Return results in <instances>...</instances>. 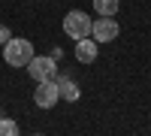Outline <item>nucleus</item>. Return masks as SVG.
<instances>
[{
    "label": "nucleus",
    "mask_w": 151,
    "mask_h": 136,
    "mask_svg": "<svg viewBox=\"0 0 151 136\" xmlns=\"http://www.w3.org/2000/svg\"><path fill=\"white\" fill-rule=\"evenodd\" d=\"M97 55H100L97 40H91V36H82V40H76V60H79V64H94Z\"/></svg>",
    "instance_id": "6"
},
{
    "label": "nucleus",
    "mask_w": 151,
    "mask_h": 136,
    "mask_svg": "<svg viewBox=\"0 0 151 136\" xmlns=\"http://www.w3.org/2000/svg\"><path fill=\"white\" fill-rule=\"evenodd\" d=\"M64 33L73 40H82V36H91V15L82 9H70L64 15Z\"/></svg>",
    "instance_id": "2"
},
{
    "label": "nucleus",
    "mask_w": 151,
    "mask_h": 136,
    "mask_svg": "<svg viewBox=\"0 0 151 136\" xmlns=\"http://www.w3.org/2000/svg\"><path fill=\"white\" fill-rule=\"evenodd\" d=\"M58 82V97L60 100H67V103H76L82 97V91H79V85H76L73 79H67V76H60V79H55Z\"/></svg>",
    "instance_id": "7"
},
{
    "label": "nucleus",
    "mask_w": 151,
    "mask_h": 136,
    "mask_svg": "<svg viewBox=\"0 0 151 136\" xmlns=\"http://www.w3.org/2000/svg\"><path fill=\"white\" fill-rule=\"evenodd\" d=\"M18 133V124L9 118H0V136H15Z\"/></svg>",
    "instance_id": "9"
},
{
    "label": "nucleus",
    "mask_w": 151,
    "mask_h": 136,
    "mask_svg": "<svg viewBox=\"0 0 151 136\" xmlns=\"http://www.w3.org/2000/svg\"><path fill=\"white\" fill-rule=\"evenodd\" d=\"M27 73L36 82H45V79H55L58 76V64H55L52 55H33L27 60Z\"/></svg>",
    "instance_id": "3"
},
{
    "label": "nucleus",
    "mask_w": 151,
    "mask_h": 136,
    "mask_svg": "<svg viewBox=\"0 0 151 136\" xmlns=\"http://www.w3.org/2000/svg\"><path fill=\"white\" fill-rule=\"evenodd\" d=\"M121 6V0H94V9H97V15H115Z\"/></svg>",
    "instance_id": "8"
},
{
    "label": "nucleus",
    "mask_w": 151,
    "mask_h": 136,
    "mask_svg": "<svg viewBox=\"0 0 151 136\" xmlns=\"http://www.w3.org/2000/svg\"><path fill=\"white\" fill-rule=\"evenodd\" d=\"M9 36H12V33H9V27H3V24H0V45H3Z\"/></svg>",
    "instance_id": "10"
},
{
    "label": "nucleus",
    "mask_w": 151,
    "mask_h": 136,
    "mask_svg": "<svg viewBox=\"0 0 151 136\" xmlns=\"http://www.w3.org/2000/svg\"><path fill=\"white\" fill-rule=\"evenodd\" d=\"M60 100L58 97V82L55 79H45V82H36V91H33V103L40 109H52Z\"/></svg>",
    "instance_id": "5"
},
{
    "label": "nucleus",
    "mask_w": 151,
    "mask_h": 136,
    "mask_svg": "<svg viewBox=\"0 0 151 136\" xmlns=\"http://www.w3.org/2000/svg\"><path fill=\"white\" fill-rule=\"evenodd\" d=\"M33 58V42L24 36H9L3 42V60L9 67H27V60Z\"/></svg>",
    "instance_id": "1"
},
{
    "label": "nucleus",
    "mask_w": 151,
    "mask_h": 136,
    "mask_svg": "<svg viewBox=\"0 0 151 136\" xmlns=\"http://www.w3.org/2000/svg\"><path fill=\"white\" fill-rule=\"evenodd\" d=\"M118 33H121V27H118L115 15H100L97 21H91V36L97 42H112Z\"/></svg>",
    "instance_id": "4"
}]
</instances>
